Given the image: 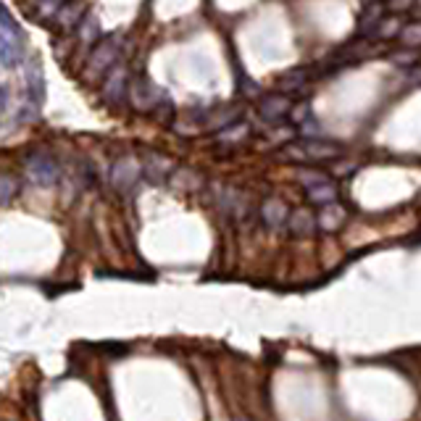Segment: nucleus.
<instances>
[{"mask_svg": "<svg viewBox=\"0 0 421 421\" xmlns=\"http://www.w3.org/2000/svg\"><path fill=\"white\" fill-rule=\"evenodd\" d=\"M285 155L298 164H319V161H337L343 155V148L321 137H303L298 142L285 145Z\"/></svg>", "mask_w": 421, "mask_h": 421, "instance_id": "nucleus-1", "label": "nucleus"}, {"mask_svg": "<svg viewBox=\"0 0 421 421\" xmlns=\"http://www.w3.org/2000/svg\"><path fill=\"white\" fill-rule=\"evenodd\" d=\"M142 174V166L137 164V158L132 155H121L116 164L111 166V184L119 190V193H129L137 184Z\"/></svg>", "mask_w": 421, "mask_h": 421, "instance_id": "nucleus-2", "label": "nucleus"}, {"mask_svg": "<svg viewBox=\"0 0 421 421\" xmlns=\"http://www.w3.org/2000/svg\"><path fill=\"white\" fill-rule=\"evenodd\" d=\"M27 174L37 184H53L58 180V164L47 153H32L27 158Z\"/></svg>", "mask_w": 421, "mask_h": 421, "instance_id": "nucleus-3", "label": "nucleus"}, {"mask_svg": "<svg viewBox=\"0 0 421 421\" xmlns=\"http://www.w3.org/2000/svg\"><path fill=\"white\" fill-rule=\"evenodd\" d=\"M119 50H121V43L119 37H108L103 43H98L95 50H92L90 56V72L92 74H100L105 69H111L116 58H119Z\"/></svg>", "mask_w": 421, "mask_h": 421, "instance_id": "nucleus-4", "label": "nucleus"}, {"mask_svg": "<svg viewBox=\"0 0 421 421\" xmlns=\"http://www.w3.org/2000/svg\"><path fill=\"white\" fill-rule=\"evenodd\" d=\"M213 197H216V206L222 208V213L226 216H235V219H242L245 213H248V200L242 197L240 190H235V187H216L213 190Z\"/></svg>", "mask_w": 421, "mask_h": 421, "instance_id": "nucleus-5", "label": "nucleus"}, {"mask_svg": "<svg viewBox=\"0 0 421 421\" xmlns=\"http://www.w3.org/2000/svg\"><path fill=\"white\" fill-rule=\"evenodd\" d=\"M290 108H292V100H290V95L287 92H271L266 95L261 105H258V111H261V116L266 121H282L290 114Z\"/></svg>", "mask_w": 421, "mask_h": 421, "instance_id": "nucleus-6", "label": "nucleus"}, {"mask_svg": "<svg viewBox=\"0 0 421 421\" xmlns=\"http://www.w3.org/2000/svg\"><path fill=\"white\" fill-rule=\"evenodd\" d=\"M142 174L153 182V184H164L171 174H174V164L161 155V153H148L145 155V164H142Z\"/></svg>", "mask_w": 421, "mask_h": 421, "instance_id": "nucleus-7", "label": "nucleus"}, {"mask_svg": "<svg viewBox=\"0 0 421 421\" xmlns=\"http://www.w3.org/2000/svg\"><path fill=\"white\" fill-rule=\"evenodd\" d=\"M129 95H132V103L137 108H155V105L161 103V98H164V92L158 90V87H153V82H148L145 76L132 82Z\"/></svg>", "mask_w": 421, "mask_h": 421, "instance_id": "nucleus-8", "label": "nucleus"}, {"mask_svg": "<svg viewBox=\"0 0 421 421\" xmlns=\"http://www.w3.org/2000/svg\"><path fill=\"white\" fill-rule=\"evenodd\" d=\"M287 216H290V208H287L285 200L279 197H266L263 206H261V219L269 229H282L287 226Z\"/></svg>", "mask_w": 421, "mask_h": 421, "instance_id": "nucleus-9", "label": "nucleus"}, {"mask_svg": "<svg viewBox=\"0 0 421 421\" xmlns=\"http://www.w3.org/2000/svg\"><path fill=\"white\" fill-rule=\"evenodd\" d=\"M345 222H347V210H345V206L337 203V200L324 203V206H321V213H319V219H316L319 229H324V232H337Z\"/></svg>", "mask_w": 421, "mask_h": 421, "instance_id": "nucleus-10", "label": "nucleus"}, {"mask_svg": "<svg viewBox=\"0 0 421 421\" xmlns=\"http://www.w3.org/2000/svg\"><path fill=\"white\" fill-rule=\"evenodd\" d=\"M316 226L319 224H316L314 213L308 208H295V210H290V216H287V229H290V235H295V237L314 235Z\"/></svg>", "mask_w": 421, "mask_h": 421, "instance_id": "nucleus-11", "label": "nucleus"}, {"mask_svg": "<svg viewBox=\"0 0 421 421\" xmlns=\"http://www.w3.org/2000/svg\"><path fill=\"white\" fill-rule=\"evenodd\" d=\"M385 11H387V6H385V3H379V0H371V3L363 8L361 21H358V34H366V37H371V34H374V30L379 27V21L385 19Z\"/></svg>", "mask_w": 421, "mask_h": 421, "instance_id": "nucleus-12", "label": "nucleus"}, {"mask_svg": "<svg viewBox=\"0 0 421 421\" xmlns=\"http://www.w3.org/2000/svg\"><path fill=\"white\" fill-rule=\"evenodd\" d=\"M311 82V72L301 66V69H290L287 74L279 76V92H287V95H298V92L305 90V85Z\"/></svg>", "mask_w": 421, "mask_h": 421, "instance_id": "nucleus-13", "label": "nucleus"}, {"mask_svg": "<svg viewBox=\"0 0 421 421\" xmlns=\"http://www.w3.org/2000/svg\"><path fill=\"white\" fill-rule=\"evenodd\" d=\"M305 195H308V200L316 203V206H324V203L337 200V184L332 180H324V182H319V184L305 187Z\"/></svg>", "mask_w": 421, "mask_h": 421, "instance_id": "nucleus-14", "label": "nucleus"}, {"mask_svg": "<svg viewBox=\"0 0 421 421\" xmlns=\"http://www.w3.org/2000/svg\"><path fill=\"white\" fill-rule=\"evenodd\" d=\"M129 90V85H127V72L124 69H116L111 79H108V85H105V100H111V103H119L121 98L127 95Z\"/></svg>", "mask_w": 421, "mask_h": 421, "instance_id": "nucleus-15", "label": "nucleus"}, {"mask_svg": "<svg viewBox=\"0 0 421 421\" xmlns=\"http://www.w3.org/2000/svg\"><path fill=\"white\" fill-rule=\"evenodd\" d=\"M400 30H403V24H400V19L398 16H385L382 21H379V27L374 30V37L376 40H390V37H395V34H400Z\"/></svg>", "mask_w": 421, "mask_h": 421, "instance_id": "nucleus-16", "label": "nucleus"}, {"mask_svg": "<svg viewBox=\"0 0 421 421\" xmlns=\"http://www.w3.org/2000/svg\"><path fill=\"white\" fill-rule=\"evenodd\" d=\"M398 40H400L406 47H419L421 45V21L406 24V27L400 30V34H398Z\"/></svg>", "mask_w": 421, "mask_h": 421, "instance_id": "nucleus-17", "label": "nucleus"}, {"mask_svg": "<svg viewBox=\"0 0 421 421\" xmlns=\"http://www.w3.org/2000/svg\"><path fill=\"white\" fill-rule=\"evenodd\" d=\"M248 137V124H237V121H232V124H226L224 132L219 135V140L222 142H240V140H245Z\"/></svg>", "mask_w": 421, "mask_h": 421, "instance_id": "nucleus-18", "label": "nucleus"}, {"mask_svg": "<svg viewBox=\"0 0 421 421\" xmlns=\"http://www.w3.org/2000/svg\"><path fill=\"white\" fill-rule=\"evenodd\" d=\"M390 61L392 63H398V66H416L419 56H416V47H406V50H400V53H390Z\"/></svg>", "mask_w": 421, "mask_h": 421, "instance_id": "nucleus-19", "label": "nucleus"}, {"mask_svg": "<svg viewBox=\"0 0 421 421\" xmlns=\"http://www.w3.org/2000/svg\"><path fill=\"white\" fill-rule=\"evenodd\" d=\"M16 180L14 177H0V203H8L16 195Z\"/></svg>", "mask_w": 421, "mask_h": 421, "instance_id": "nucleus-20", "label": "nucleus"}, {"mask_svg": "<svg viewBox=\"0 0 421 421\" xmlns=\"http://www.w3.org/2000/svg\"><path fill=\"white\" fill-rule=\"evenodd\" d=\"M298 180H301L303 190H305V187H311V184H319V182L330 180V177H327V174H321V171H314V169H308V171L303 169L301 177H298Z\"/></svg>", "mask_w": 421, "mask_h": 421, "instance_id": "nucleus-21", "label": "nucleus"}, {"mask_svg": "<svg viewBox=\"0 0 421 421\" xmlns=\"http://www.w3.org/2000/svg\"><path fill=\"white\" fill-rule=\"evenodd\" d=\"M290 114H292V119L298 121V124H305V121L311 119V105L301 103L298 108H290Z\"/></svg>", "mask_w": 421, "mask_h": 421, "instance_id": "nucleus-22", "label": "nucleus"}, {"mask_svg": "<svg viewBox=\"0 0 421 421\" xmlns=\"http://www.w3.org/2000/svg\"><path fill=\"white\" fill-rule=\"evenodd\" d=\"M413 3H416V0H387L385 6H387L390 11H395V14H403V11H408Z\"/></svg>", "mask_w": 421, "mask_h": 421, "instance_id": "nucleus-23", "label": "nucleus"}, {"mask_svg": "<svg viewBox=\"0 0 421 421\" xmlns=\"http://www.w3.org/2000/svg\"><path fill=\"white\" fill-rule=\"evenodd\" d=\"M353 171H356V164H337L332 169L334 177H347V174H353Z\"/></svg>", "mask_w": 421, "mask_h": 421, "instance_id": "nucleus-24", "label": "nucleus"}, {"mask_svg": "<svg viewBox=\"0 0 421 421\" xmlns=\"http://www.w3.org/2000/svg\"><path fill=\"white\" fill-rule=\"evenodd\" d=\"M0 24H3V27H6V30L16 32V24H14V19H11V16H8V11H3V8H0Z\"/></svg>", "mask_w": 421, "mask_h": 421, "instance_id": "nucleus-25", "label": "nucleus"}, {"mask_svg": "<svg viewBox=\"0 0 421 421\" xmlns=\"http://www.w3.org/2000/svg\"><path fill=\"white\" fill-rule=\"evenodd\" d=\"M3 100H6V90H0V105H3Z\"/></svg>", "mask_w": 421, "mask_h": 421, "instance_id": "nucleus-26", "label": "nucleus"}]
</instances>
